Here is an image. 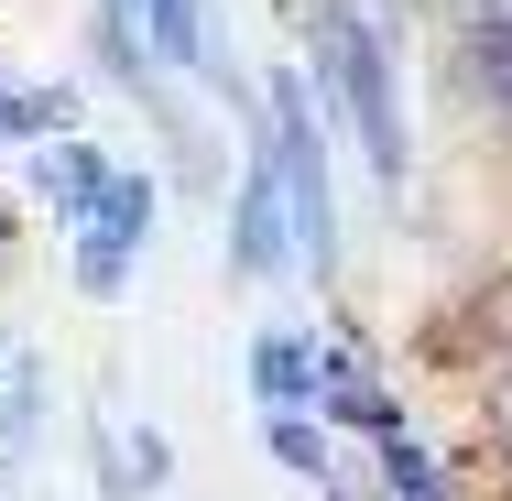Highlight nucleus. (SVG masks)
<instances>
[{"label": "nucleus", "instance_id": "0eeeda50", "mask_svg": "<svg viewBox=\"0 0 512 501\" xmlns=\"http://www.w3.org/2000/svg\"><path fill=\"white\" fill-rule=\"evenodd\" d=\"M109 175H120V153L88 142V131H66V142H33V153H22V197L44 207L55 229H77V218L109 197Z\"/></svg>", "mask_w": 512, "mask_h": 501}, {"label": "nucleus", "instance_id": "20e7f679", "mask_svg": "<svg viewBox=\"0 0 512 501\" xmlns=\"http://www.w3.org/2000/svg\"><path fill=\"white\" fill-rule=\"evenodd\" d=\"M306 414L327 436H371V447L414 425V403L393 393V371H382L349 327H306Z\"/></svg>", "mask_w": 512, "mask_h": 501}, {"label": "nucleus", "instance_id": "423d86ee", "mask_svg": "<svg viewBox=\"0 0 512 501\" xmlns=\"http://www.w3.org/2000/svg\"><path fill=\"white\" fill-rule=\"evenodd\" d=\"M436 77H447V99L469 109L480 131L512 142V22H458V33H436Z\"/></svg>", "mask_w": 512, "mask_h": 501}, {"label": "nucleus", "instance_id": "9b49d317", "mask_svg": "<svg viewBox=\"0 0 512 501\" xmlns=\"http://www.w3.org/2000/svg\"><path fill=\"white\" fill-rule=\"evenodd\" d=\"M251 403L262 414H306V327H262L251 338Z\"/></svg>", "mask_w": 512, "mask_h": 501}, {"label": "nucleus", "instance_id": "6e6552de", "mask_svg": "<svg viewBox=\"0 0 512 501\" xmlns=\"http://www.w3.org/2000/svg\"><path fill=\"white\" fill-rule=\"evenodd\" d=\"M360 501H469V480H458V469H447V458L404 425V436H382V447H371V491H360Z\"/></svg>", "mask_w": 512, "mask_h": 501}, {"label": "nucleus", "instance_id": "f257e3e1", "mask_svg": "<svg viewBox=\"0 0 512 501\" xmlns=\"http://www.w3.org/2000/svg\"><path fill=\"white\" fill-rule=\"evenodd\" d=\"M295 33H306V88L327 109V131L371 164V186L404 207L414 186V120H404V44L371 22V11H349V0H295Z\"/></svg>", "mask_w": 512, "mask_h": 501}, {"label": "nucleus", "instance_id": "7ed1b4c3", "mask_svg": "<svg viewBox=\"0 0 512 501\" xmlns=\"http://www.w3.org/2000/svg\"><path fill=\"white\" fill-rule=\"evenodd\" d=\"M153 218H164V175H153V164H120V175H109V197L66 229V273H77V295H88V305H120L131 284H142Z\"/></svg>", "mask_w": 512, "mask_h": 501}, {"label": "nucleus", "instance_id": "ddd939ff", "mask_svg": "<svg viewBox=\"0 0 512 501\" xmlns=\"http://www.w3.org/2000/svg\"><path fill=\"white\" fill-rule=\"evenodd\" d=\"M262 458H273V469H284V480H338V436H327V425H316V414H262Z\"/></svg>", "mask_w": 512, "mask_h": 501}, {"label": "nucleus", "instance_id": "2eb2a0df", "mask_svg": "<svg viewBox=\"0 0 512 501\" xmlns=\"http://www.w3.org/2000/svg\"><path fill=\"white\" fill-rule=\"evenodd\" d=\"M349 11H371V22L393 33V44H404V22H425V0H349Z\"/></svg>", "mask_w": 512, "mask_h": 501}, {"label": "nucleus", "instance_id": "f03ea898", "mask_svg": "<svg viewBox=\"0 0 512 501\" xmlns=\"http://www.w3.org/2000/svg\"><path fill=\"white\" fill-rule=\"evenodd\" d=\"M262 164H273V186H284V218H295V273L306 284H338L349 273V218H338V131H327V109H316L306 66H273L262 77Z\"/></svg>", "mask_w": 512, "mask_h": 501}, {"label": "nucleus", "instance_id": "4468645a", "mask_svg": "<svg viewBox=\"0 0 512 501\" xmlns=\"http://www.w3.org/2000/svg\"><path fill=\"white\" fill-rule=\"evenodd\" d=\"M469 425H480V447L502 458V480H512V360H480L469 371Z\"/></svg>", "mask_w": 512, "mask_h": 501}, {"label": "nucleus", "instance_id": "9d476101", "mask_svg": "<svg viewBox=\"0 0 512 501\" xmlns=\"http://www.w3.org/2000/svg\"><path fill=\"white\" fill-rule=\"evenodd\" d=\"M33 436H44V360L0 349V469H22Z\"/></svg>", "mask_w": 512, "mask_h": 501}, {"label": "nucleus", "instance_id": "f8f14e48", "mask_svg": "<svg viewBox=\"0 0 512 501\" xmlns=\"http://www.w3.org/2000/svg\"><path fill=\"white\" fill-rule=\"evenodd\" d=\"M109 458H120V501H164L175 491V436H164V425H120V414H109Z\"/></svg>", "mask_w": 512, "mask_h": 501}, {"label": "nucleus", "instance_id": "dca6fc26", "mask_svg": "<svg viewBox=\"0 0 512 501\" xmlns=\"http://www.w3.org/2000/svg\"><path fill=\"white\" fill-rule=\"evenodd\" d=\"M316 501H360V491H349V480H316Z\"/></svg>", "mask_w": 512, "mask_h": 501}, {"label": "nucleus", "instance_id": "1a4fd4ad", "mask_svg": "<svg viewBox=\"0 0 512 501\" xmlns=\"http://www.w3.org/2000/svg\"><path fill=\"white\" fill-rule=\"evenodd\" d=\"M88 77H99V88H120V99H142V88L164 77V66L142 55V33H131V11H120V0H99V11H88Z\"/></svg>", "mask_w": 512, "mask_h": 501}, {"label": "nucleus", "instance_id": "39448f33", "mask_svg": "<svg viewBox=\"0 0 512 501\" xmlns=\"http://www.w3.org/2000/svg\"><path fill=\"white\" fill-rule=\"evenodd\" d=\"M218 273L229 284H295V218H284V186L262 164V142H240V175L218 186Z\"/></svg>", "mask_w": 512, "mask_h": 501}]
</instances>
